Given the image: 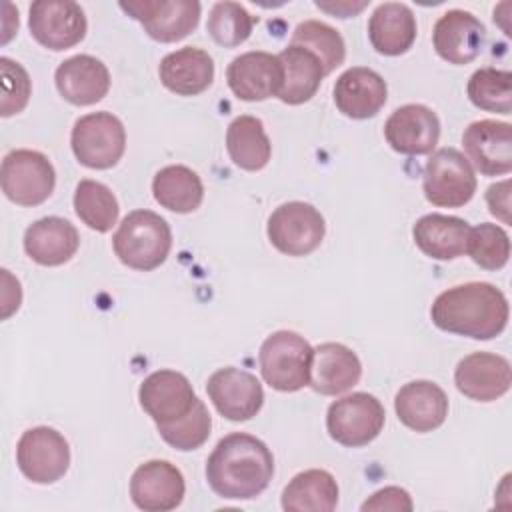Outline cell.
<instances>
[{
    "instance_id": "6da1fadb",
    "label": "cell",
    "mask_w": 512,
    "mask_h": 512,
    "mask_svg": "<svg viewBox=\"0 0 512 512\" xmlns=\"http://www.w3.org/2000/svg\"><path fill=\"white\" fill-rule=\"evenodd\" d=\"M274 476L270 448L252 434L224 436L206 460V480L226 500H250L262 494Z\"/></svg>"
},
{
    "instance_id": "7a4b0ae2",
    "label": "cell",
    "mask_w": 512,
    "mask_h": 512,
    "mask_svg": "<svg viewBox=\"0 0 512 512\" xmlns=\"http://www.w3.org/2000/svg\"><path fill=\"white\" fill-rule=\"evenodd\" d=\"M508 316L510 308L504 292L488 282L452 286L440 292L430 308L436 328L474 340H492L502 334Z\"/></svg>"
},
{
    "instance_id": "3957f363",
    "label": "cell",
    "mask_w": 512,
    "mask_h": 512,
    "mask_svg": "<svg viewBox=\"0 0 512 512\" xmlns=\"http://www.w3.org/2000/svg\"><path fill=\"white\" fill-rule=\"evenodd\" d=\"M118 260L134 270H154L170 254L172 232L168 222L152 210H134L120 222L112 236Z\"/></svg>"
},
{
    "instance_id": "277c9868",
    "label": "cell",
    "mask_w": 512,
    "mask_h": 512,
    "mask_svg": "<svg viewBox=\"0 0 512 512\" xmlns=\"http://www.w3.org/2000/svg\"><path fill=\"white\" fill-rule=\"evenodd\" d=\"M314 348L304 336L292 330L270 334L258 354L264 382L280 392H296L310 382Z\"/></svg>"
},
{
    "instance_id": "5b68a950",
    "label": "cell",
    "mask_w": 512,
    "mask_h": 512,
    "mask_svg": "<svg viewBox=\"0 0 512 512\" xmlns=\"http://www.w3.org/2000/svg\"><path fill=\"white\" fill-rule=\"evenodd\" d=\"M70 144L76 160L94 170L118 164L126 150V130L110 112H90L74 122Z\"/></svg>"
},
{
    "instance_id": "8992f818",
    "label": "cell",
    "mask_w": 512,
    "mask_h": 512,
    "mask_svg": "<svg viewBox=\"0 0 512 512\" xmlns=\"http://www.w3.org/2000/svg\"><path fill=\"white\" fill-rule=\"evenodd\" d=\"M0 184L8 200L18 206H38L50 198L56 172L52 162L38 150H12L0 166Z\"/></svg>"
},
{
    "instance_id": "52a82bcc",
    "label": "cell",
    "mask_w": 512,
    "mask_h": 512,
    "mask_svg": "<svg viewBox=\"0 0 512 512\" xmlns=\"http://www.w3.org/2000/svg\"><path fill=\"white\" fill-rule=\"evenodd\" d=\"M386 412L380 400L368 392H352L328 406L326 428L332 440L348 448L370 444L384 428Z\"/></svg>"
},
{
    "instance_id": "ba28073f",
    "label": "cell",
    "mask_w": 512,
    "mask_h": 512,
    "mask_svg": "<svg viewBox=\"0 0 512 512\" xmlns=\"http://www.w3.org/2000/svg\"><path fill=\"white\" fill-rule=\"evenodd\" d=\"M422 186L430 204L460 208L476 192V174L460 150L440 148L426 162Z\"/></svg>"
},
{
    "instance_id": "9c48e42d",
    "label": "cell",
    "mask_w": 512,
    "mask_h": 512,
    "mask_svg": "<svg viewBox=\"0 0 512 512\" xmlns=\"http://www.w3.org/2000/svg\"><path fill=\"white\" fill-rule=\"evenodd\" d=\"M268 240L286 256H306L314 252L326 232L324 216L306 202H286L268 218Z\"/></svg>"
},
{
    "instance_id": "30bf717a",
    "label": "cell",
    "mask_w": 512,
    "mask_h": 512,
    "mask_svg": "<svg viewBox=\"0 0 512 512\" xmlns=\"http://www.w3.org/2000/svg\"><path fill=\"white\" fill-rule=\"evenodd\" d=\"M16 464L34 484H54L68 472L70 446L58 430L34 426L16 444Z\"/></svg>"
},
{
    "instance_id": "8fae6325",
    "label": "cell",
    "mask_w": 512,
    "mask_h": 512,
    "mask_svg": "<svg viewBox=\"0 0 512 512\" xmlns=\"http://www.w3.org/2000/svg\"><path fill=\"white\" fill-rule=\"evenodd\" d=\"M120 8L144 26V32L158 42L186 38L200 20L196 0H134L120 2Z\"/></svg>"
},
{
    "instance_id": "7c38bea8",
    "label": "cell",
    "mask_w": 512,
    "mask_h": 512,
    "mask_svg": "<svg viewBox=\"0 0 512 512\" xmlns=\"http://www.w3.org/2000/svg\"><path fill=\"white\" fill-rule=\"evenodd\" d=\"M30 34L48 50H68L86 36V16L72 0H38L30 4Z\"/></svg>"
},
{
    "instance_id": "4fadbf2b",
    "label": "cell",
    "mask_w": 512,
    "mask_h": 512,
    "mask_svg": "<svg viewBox=\"0 0 512 512\" xmlns=\"http://www.w3.org/2000/svg\"><path fill=\"white\" fill-rule=\"evenodd\" d=\"M206 392L214 408L232 422L254 418L264 404L260 380L254 374L234 366L216 370L206 382Z\"/></svg>"
},
{
    "instance_id": "5bb4252c",
    "label": "cell",
    "mask_w": 512,
    "mask_h": 512,
    "mask_svg": "<svg viewBox=\"0 0 512 512\" xmlns=\"http://www.w3.org/2000/svg\"><path fill=\"white\" fill-rule=\"evenodd\" d=\"M138 400L144 412L160 426L186 416L198 396L184 374L176 370H156L142 380Z\"/></svg>"
},
{
    "instance_id": "9a60e30c",
    "label": "cell",
    "mask_w": 512,
    "mask_h": 512,
    "mask_svg": "<svg viewBox=\"0 0 512 512\" xmlns=\"http://www.w3.org/2000/svg\"><path fill=\"white\" fill-rule=\"evenodd\" d=\"M466 160L484 176L512 170V126L498 120H476L462 134Z\"/></svg>"
},
{
    "instance_id": "2e32d148",
    "label": "cell",
    "mask_w": 512,
    "mask_h": 512,
    "mask_svg": "<svg viewBox=\"0 0 512 512\" xmlns=\"http://www.w3.org/2000/svg\"><path fill=\"white\" fill-rule=\"evenodd\" d=\"M186 492L182 472L168 460H148L130 478L132 502L146 512H168L180 506Z\"/></svg>"
},
{
    "instance_id": "e0dca14e",
    "label": "cell",
    "mask_w": 512,
    "mask_h": 512,
    "mask_svg": "<svg viewBox=\"0 0 512 512\" xmlns=\"http://www.w3.org/2000/svg\"><path fill=\"white\" fill-rule=\"evenodd\" d=\"M384 138L390 148L400 154H430L440 138V120L436 112L424 104H406L388 116Z\"/></svg>"
},
{
    "instance_id": "ac0fdd59",
    "label": "cell",
    "mask_w": 512,
    "mask_h": 512,
    "mask_svg": "<svg viewBox=\"0 0 512 512\" xmlns=\"http://www.w3.org/2000/svg\"><path fill=\"white\" fill-rule=\"evenodd\" d=\"M454 384L470 400L492 402L510 390L512 368L500 354L472 352L458 362Z\"/></svg>"
},
{
    "instance_id": "d6986e66",
    "label": "cell",
    "mask_w": 512,
    "mask_h": 512,
    "mask_svg": "<svg viewBox=\"0 0 512 512\" xmlns=\"http://www.w3.org/2000/svg\"><path fill=\"white\" fill-rule=\"evenodd\" d=\"M226 80L236 98L260 102L278 96L282 88V64L270 52H244L228 64Z\"/></svg>"
},
{
    "instance_id": "ffe728a7",
    "label": "cell",
    "mask_w": 512,
    "mask_h": 512,
    "mask_svg": "<svg viewBox=\"0 0 512 512\" xmlns=\"http://www.w3.org/2000/svg\"><path fill=\"white\" fill-rule=\"evenodd\" d=\"M486 28L484 24L466 10L444 12L432 32V44L436 54L456 66L470 64L476 60L484 46Z\"/></svg>"
},
{
    "instance_id": "44dd1931",
    "label": "cell",
    "mask_w": 512,
    "mask_h": 512,
    "mask_svg": "<svg viewBox=\"0 0 512 512\" xmlns=\"http://www.w3.org/2000/svg\"><path fill=\"white\" fill-rule=\"evenodd\" d=\"M388 88L384 78L372 68L354 66L344 70L334 84L336 108L354 120L376 116L386 104Z\"/></svg>"
},
{
    "instance_id": "7402d4cb",
    "label": "cell",
    "mask_w": 512,
    "mask_h": 512,
    "mask_svg": "<svg viewBox=\"0 0 512 512\" xmlns=\"http://www.w3.org/2000/svg\"><path fill=\"white\" fill-rule=\"evenodd\" d=\"M54 80L60 96L74 106L96 104L110 90L106 64L90 54H76L60 62Z\"/></svg>"
},
{
    "instance_id": "603a6c76",
    "label": "cell",
    "mask_w": 512,
    "mask_h": 512,
    "mask_svg": "<svg viewBox=\"0 0 512 512\" xmlns=\"http://www.w3.org/2000/svg\"><path fill=\"white\" fill-rule=\"evenodd\" d=\"M398 420L414 432H432L448 416L446 392L430 380H412L404 384L394 398Z\"/></svg>"
},
{
    "instance_id": "cb8c5ba5",
    "label": "cell",
    "mask_w": 512,
    "mask_h": 512,
    "mask_svg": "<svg viewBox=\"0 0 512 512\" xmlns=\"http://www.w3.org/2000/svg\"><path fill=\"white\" fill-rule=\"evenodd\" d=\"M362 364L356 352L338 342H324L314 348L308 386L324 396H336L358 384Z\"/></svg>"
},
{
    "instance_id": "d4e9b609",
    "label": "cell",
    "mask_w": 512,
    "mask_h": 512,
    "mask_svg": "<svg viewBox=\"0 0 512 512\" xmlns=\"http://www.w3.org/2000/svg\"><path fill=\"white\" fill-rule=\"evenodd\" d=\"M80 246L74 224L60 216H46L32 222L24 232V250L40 266H60L68 262Z\"/></svg>"
},
{
    "instance_id": "484cf974",
    "label": "cell",
    "mask_w": 512,
    "mask_h": 512,
    "mask_svg": "<svg viewBox=\"0 0 512 512\" xmlns=\"http://www.w3.org/2000/svg\"><path fill=\"white\" fill-rule=\"evenodd\" d=\"M160 82L174 94H202L214 80L212 56L196 46H184L166 54L158 66Z\"/></svg>"
},
{
    "instance_id": "4316f807",
    "label": "cell",
    "mask_w": 512,
    "mask_h": 512,
    "mask_svg": "<svg viewBox=\"0 0 512 512\" xmlns=\"http://www.w3.org/2000/svg\"><path fill=\"white\" fill-rule=\"evenodd\" d=\"M368 38L378 54H404L416 40L414 12L402 2H384L376 6L368 20Z\"/></svg>"
},
{
    "instance_id": "83f0119b",
    "label": "cell",
    "mask_w": 512,
    "mask_h": 512,
    "mask_svg": "<svg viewBox=\"0 0 512 512\" xmlns=\"http://www.w3.org/2000/svg\"><path fill=\"white\" fill-rule=\"evenodd\" d=\"M470 224L458 216L426 214L416 220L412 236L416 246L434 260H454L466 252Z\"/></svg>"
},
{
    "instance_id": "f1b7e54d",
    "label": "cell",
    "mask_w": 512,
    "mask_h": 512,
    "mask_svg": "<svg viewBox=\"0 0 512 512\" xmlns=\"http://www.w3.org/2000/svg\"><path fill=\"white\" fill-rule=\"evenodd\" d=\"M282 64V88L278 98L286 104H304L320 88L324 74L322 62L316 54L302 46H286L276 54Z\"/></svg>"
},
{
    "instance_id": "f546056e",
    "label": "cell",
    "mask_w": 512,
    "mask_h": 512,
    "mask_svg": "<svg viewBox=\"0 0 512 512\" xmlns=\"http://www.w3.org/2000/svg\"><path fill=\"white\" fill-rule=\"evenodd\" d=\"M336 504L338 484L320 468L296 474L282 492V508L288 512H332Z\"/></svg>"
},
{
    "instance_id": "4dcf8cb0",
    "label": "cell",
    "mask_w": 512,
    "mask_h": 512,
    "mask_svg": "<svg viewBox=\"0 0 512 512\" xmlns=\"http://www.w3.org/2000/svg\"><path fill=\"white\" fill-rule=\"evenodd\" d=\"M154 200L176 214L194 212L204 198L200 176L182 164H170L156 172L152 180Z\"/></svg>"
},
{
    "instance_id": "1f68e13d",
    "label": "cell",
    "mask_w": 512,
    "mask_h": 512,
    "mask_svg": "<svg viewBox=\"0 0 512 512\" xmlns=\"http://www.w3.org/2000/svg\"><path fill=\"white\" fill-rule=\"evenodd\" d=\"M226 150L238 168L248 172L262 170L272 156V144L262 120L248 114L234 118L226 130Z\"/></svg>"
},
{
    "instance_id": "d6a6232c",
    "label": "cell",
    "mask_w": 512,
    "mask_h": 512,
    "mask_svg": "<svg viewBox=\"0 0 512 512\" xmlns=\"http://www.w3.org/2000/svg\"><path fill=\"white\" fill-rule=\"evenodd\" d=\"M74 210L78 218L96 232H108L118 220V200L112 190L96 180H80L74 190Z\"/></svg>"
},
{
    "instance_id": "836d02e7",
    "label": "cell",
    "mask_w": 512,
    "mask_h": 512,
    "mask_svg": "<svg viewBox=\"0 0 512 512\" xmlns=\"http://www.w3.org/2000/svg\"><path fill=\"white\" fill-rule=\"evenodd\" d=\"M290 44L302 46L316 54L322 62L324 74H330L334 68H338L346 56V44L340 32L320 20L300 22L292 32Z\"/></svg>"
},
{
    "instance_id": "e575fe53",
    "label": "cell",
    "mask_w": 512,
    "mask_h": 512,
    "mask_svg": "<svg viewBox=\"0 0 512 512\" xmlns=\"http://www.w3.org/2000/svg\"><path fill=\"white\" fill-rule=\"evenodd\" d=\"M470 102L486 112L510 114L512 110V74L498 68H480L468 80Z\"/></svg>"
},
{
    "instance_id": "d590c367",
    "label": "cell",
    "mask_w": 512,
    "mask_h": 512,
    "mask_svg": "<svg viewBox=\"0 0 512 512\" xmlns=\"http://www.w3.org/2000/svg\"><path fill=\"white\" fill-rule=\"evenodd\" d=\"M256 18L238 2H216L210 10L206 30L212 40L224 48L246 42L252 34Z\"/></svg>"
},
{
    "instance_id": "8d00e7d4",
    "label": "cell",
    "mask_w": 512,
    "mask_h": 512,
    "mask_svg": "<svg viewBox=\"0 0 512 512\" xmlns=\"http://www.w3.org/2000/svg\"><path fill=\"white\" fill-rule=\"evenodd\" d=\"M466 254L484 270H500L510 258V238L504 228L482 222L470 228Z\"/></svg>"
},
{
    "instance_id": "74e56055",
    "label": "cell",
    "mask_w": 512,
    "mask_h": 512,
    "mask_svg": "<svg viewBox=\"0 0 512 512\" xmlns=\"http://www.w3.org/2000/svg\"><path fill=\"white\" fill-rule=\"evenodd\" d=\"M156 428L166 444H170L176 450L188 452L200 448L208 440L212 418L206 404L198 398L186 416L170 424H160Z\"/></svg>"
},
{
    "instance_id": "f35d334b",
    "label": "cell",
    "mask_w": 512,
    "mask_h": 512,
    "mask_svg": "<svg viewBox=\"0 0 512 512\" xmlns=\"http://www.w3.org/2000/svg\"><path fill=\"white\" fill-rule=\"evenodd\" d=\"M0 76H2V102L0 114L4 118L18 114L26 108L32 92L28 72L14 60L2 56L0 58Z\"/></svg>"
},
{
    "instance_id": "ab89813d",
    "label": "cell",
    "mask_w": 512,
    "mask_h": 512,
    "mask_svg": "<svg viewBox=\"0 0 512 512\" xmlns=\"http://www.w3.org/2000/svg\"><path fill=\"white\" fill-rule=\"evenodd\" d=\"M414 508L410 494L404 488L398 486H386L378 492H374L364 504L362 512L368 510H394V512H410Z\"/></svg>"
},
{
    "instance_id": "60d3db41",
    "label": "cell",
    "mask_w": 512,
    "mask_h": 512,
    "mask_svg": "<svg viewBox=\"0 0 512 512\" xmlns=\"http://www.w3.org/2000/svg\"><path fill=\"white\" fill-rule=\"evenodd\" d=\"M486 202L490 212L500 218L504 224L510 222V180L492 184L486 190Z\"/></svg>"
},
{
    "instance_id": "b9f144b4",
    "label": "cell",
    "mask_w": 512,
    "mask_h": 512,
    "mask_svg": "<svg viewBox=\"0 0 512 512\" xmlns=\"http://www.w3.org/2000/svg\"><path fill=\"white\" fill-rule=\"evenodd\" d=\"M368 2H316V6L324 12H330V14H336L340 18H348V16H354L358 14L362 8H366Z\"/></svg>"
}]
</instances>
